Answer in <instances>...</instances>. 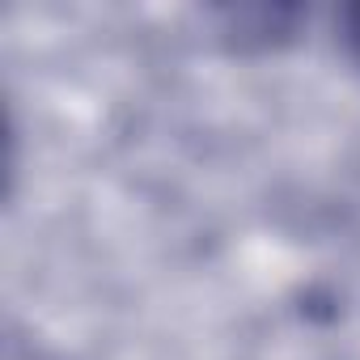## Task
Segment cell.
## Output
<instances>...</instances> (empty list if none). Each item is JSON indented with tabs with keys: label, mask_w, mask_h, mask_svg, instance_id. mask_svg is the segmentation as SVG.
<instances>
[{
	"label": "cell",
	"mask_w": 360,
	"mask_h": 360,
	"mask_svg": "<svg viewBox=\"0 0 360 360\" xmlns=\"http://www.w3.org/2000/svg\"><path fill=\"white\" fill-rule=\"evenodd\" d=\"M343 43H347L352 56L360 60V5H352V9L343 13Z\"/></svg>",
	"instance_id": "1"
}]
</instances>
